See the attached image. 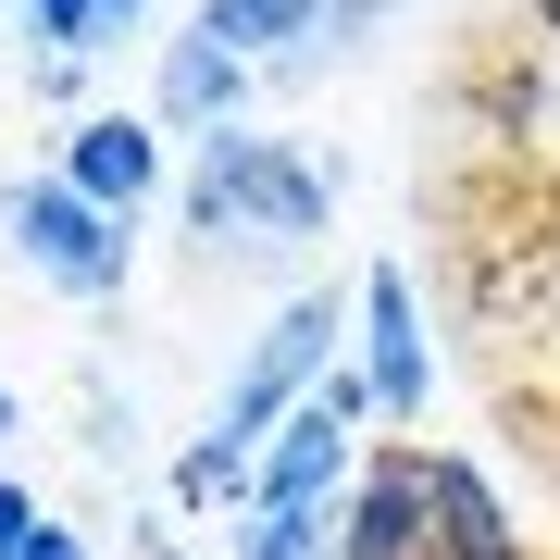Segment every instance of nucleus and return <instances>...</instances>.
I'll use <instances>...</instances> for the list:
<instances>
[{"instance_id":"39448f33","label":"nucleus","mask_w":560,"mask_h":560,"mask_svg":"<svg viewBox=\"0 0 560 560\" xmlns=\"http://www.w3.org/2000/svg\"><path fill=\"white\" fill-rule=\"evenodd\" d=\"M249 75H261L249 50H224L212 25H175V38H162V62H150L162 138H212V125H237V113H249Z\"/></svg>"},{"instance_id":"f8f14e48","label":"nucleus","mask_w":560,"mask_h":560,"mask_svg":"<svg viewBox=\"0 0 560 560\" xmlns=\"http://www.w3.org/2000/svg\"><path fill=\"white\" fill-rule=\"evenodd\" d=\"M38 511H50L38 486H13V474H0V560H25V536H38Z\"/></svg>"},{"instance_id":"6e6552de","label":"nucleus","mask_w":560,"mask_h":560,"mask_svg":"<svg viewBox=\"0 0 560 560\" xmlns=\"http://www.w3.org/2000/svg\"><path fill=\"white\" fill-rule=\"evenodd\" d=\"M423 511H436V560H523V523L460 448H423Z\"/></svg>"},{"instance_id":"1a4fd4ad","label":"nucleus","mask_w":560,"mask_h":560,"mask_svg":"<svg viewBox=\"0 0 560 560\" xmlns=\"http://www.w3.org/2000/svg\"><path fill=\"white\" fill-rule=\"evenodd\" d=\"M200 25L224 50L275 62V75H300L312 50H337V13H324V0H200Z\"/></svg>"},{"instance_id":"20e7f679","label":"nucleus","mask_w":560,"mask_h":560,"mask_svg":"<svg viewBox=\"0 0 560 560\" xmlns=\"http://www.w3.org/2000/svg\"><path fill=\"white\" fill-rule=\"evenodd\" d=\"M361 386H374V423H423V399H436V349H423V300L399 261H374L361 275Z\"/></svg>"},{"instance_id":"f03ea898","label":"nucleus","mask_w":560,"mask_h":560,"mask_svg":"<svg viewBox=\"0 0 560 560\" xmlns=\"http://www.w3.org/2000/svg\"><path fill=\"white\" fill-rule=\"evenodd\" d=\"M0 249L25 261V275L50 287V300H125V275H138V237H125V212H101L75 175H13L0 187Z\"/></svg>"},{"instance_id":"9b49d317","label":"nucleus","mask_w":560,"mask_h":560,"mask_svg":"<svg viewBox=\"0 0 560 560\" xmlns=\"http://www.w3.org/2000/svg\"><path fill=\"white\" fill-rule=\"evenodd\" d=\"M237 560H337V499H261L237 523Z\"/></svg>"},{"instance_id":"dca6fc26","label":"nucleus","mask_w":560,"mask_h":560,"mask_svg":"<svg viewBox=\"0 0 560 560\" xmlns=\"http://www.w3.org/2000/svg\"><path fill=\"white\" fill-rule=\"evenodd\" d=\"M0 13H25V0H0Z\"/></svg>"},{"instance_id":"9d476101","label":"nucleus","mask_w":560,"mask_h":560,"mask_svg":"<svg viewBox=\"0 0 560 560\" xmlns=\"http://www.w3.org/2000/svg\"><path fill=\"white\" fill-rule=\"evenodd\" d=\"M150 25V0H25V38H38V62H101Z\"/></svg>"},{"instance_id":"7ed1b4c3","label":"nucleus","mask_w":560,"mask_h":560,"mask_svg":"<svg viewBox=\"0 0 560 560\" xmlns=\"http://www.w3.org/2000/svg\"><path fill=\"white\" fill-rule=\"evenodd\" d=\"M349 324H361V312H337L324 287H300V300H287V312H275V324L249 337V361L224 374V399H212V436H224V448H261V436H275V423L300 411L324 374H337Z\"/></svg>"},{"instance_id":"ddd939ff","label":"nucleus","mask_w":560,"mask_h":560,"mask_svg":"<svg viewBox=\"0 0 560 560\" xmlns=\"http://www.w3.org/2000/svg\"><path fill=\"white\" fill-rule=\"evenodd\" d=\"M25 560H88V536H75L62 511H38V536H25Z\"/></svg>"},{"instance_id":"423d86ee","label":"nucleus","mask_w":560,"mask_h":560,"mask_svg":"<svg viewBox=\"0 0 560 560\" xmlns=\"http://www.w3.org/2000/svg\"><path fill=\"white\" fill-rule=\"evenodd\" d=\"M337 560H436V511H423V448H386L337 499Z\"/></svg>"},{"instance_id":"4468645a","label":"nucleus","mask_w":560,"mask_h":560,"mask_svg":"<svg viewBox=\"0 0 560 560\" xmlns=\"http://www.w3.org/2000/svg\"><path fill=\"white\" fill-rule=\"evenodd\" d=\"M324 13H337V38H361V25H386V13H399V0H324Z\"/></svg>"},{"instance_id":"2eb2a0df","label":"nucleus","mask_w":560,"mask_h":560,"mask_svg":"<svg viewBox=\"0 0 560 560\" xmlns=\"http://www.w3.org/2000/svg\"><path fill=\"white\" fill-rule=\"evenodd\" d=\"M13 423H25V411H13V386H0V436H13Z\"/></svg>"},{"instance_id":"f257e3e1","label":"nucleus","mask_w":560,"mask_h":560,"mask_svg":"<svg viewBox=\"0 0 560 560\" xmlns=\"http://www.w3.org/2000/svg\"><path fill=\"white\" fill-rule=\"evenodd\" d=\"M324 224H337V175L312 150L261 138V125L187 138V237L212 261H300Z\"/></svg>"},{"instance_id":"0eeeda50","label":"nucleus","mask_w":560,"mask_h":560,"mask_svg":"<svg viewBox=\"0 0 560 560\" xmlns=\"http://www.w3.org/2000/svg\"><path fill=\"white\" fill-rule=\"evenodd\" d=\"M62 175H75L101 212L138 224L162 200V113H75L62 125Z\"/></svg>"}]
</instances>
